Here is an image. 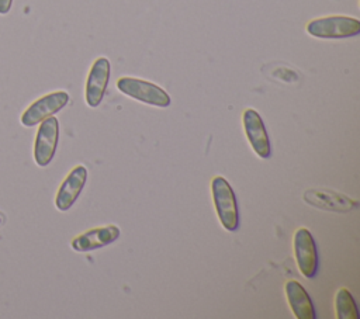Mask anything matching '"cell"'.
<instances>
[{"label":"cell","mask_w":360,"mask_h":319,"mask_svg":"<svg viewBox=\"0 0 360 319\" xmlns=\"http://www.w3.org/2000/svg\"><path fill=\"white\" fill-rule=\"evenodd\" d=\"M211 194L215 205L217 216L229 232H235L239 228V209L236 195L231 184L222 176H215L211 180Z\"/></svg>","instance_id":"obj_1"},{"label":"cell","mask_w":360,"mask_h":319,"mask_svg":"<svg viewBox=\"0 0 360 319\" xmlns=\"http://www.w3.org/2000/svg\"><path fill=\"white\" fill-rule=\"evenodd\" d=\"M307 32L321 39H342L356 37L360 32V21L347 15H328L311 20Z\"/></svg>","instance_id":"obj_2"},{"label":"cell","mask_w":360,"mask_h":319,"mask_svg":"<svg viewBox=\"0 0 360 319\" xmlns=\"http://www.w3.org/2000/svg\"><path fill=\"white\" fill-rule=\"evenodd\" d=\"M117 89L122 94L153 107L166 108L172 103L170 96L160 86L142 79L129 77V76L120 77L117 80Z\"/></svg>","instance_id":"obj_3"},{"label":"cell","mask_w":360,"mask_h":319,"mask_svg":"<svg viewBox=\"0 0 360 319\" xmlns=\"http://www.w3.org/2000/svg\"><path fill=\"white\" fill-rule=\"evenodd\" d=\"M69 103V94L63 90L48 93L37 98L31 105L25 108L21 114L20 121L24 126H34L44 121L45 118L59 112Z\"/></svg>","instance_id":"obj_4"},{"label":"cell","mask_w":360,"mask_h":319,"mask_svg":"<svg viewBox=\"0 0 360 319\" xmlns=\"http://www.w3.org/2000/svg\"><path fill=\"white\" fill-rule=\"evenodd\" d=\"M59 141V121L51 115L39 122L34 141V160L39 167L48 166L56 152Z\"/></svg>","instance_id":"obj_5"},{"label":"cell","mask_w":360,"mask_h":319,"mask_svg":"<svg viewBox=\"0 0 360 319\" xmlns=\"http://www.w3.org/2000/svg\"><path fill=\"white\" fill-rule=\"evenodd\" d=\"M294 257L300 273L314 278L318 271V250L312 233L307 228L297 229L294 235Z\"/></svg>","instance_id":"obj_6"},{"label":"cell","mask_w":360,"mask_h":319,"mask_svg":"<svg viewBox=\"0 0 360 319\" xmlns=\"http://www.w3.org/2000/svg\"><path fill=\"white\" fill-rule=\"evenodd\" d=\"M302 198L311 207L338 214L350 212L359 205L357 201H354L353 198L326 188H308L304 193Z\"/></svg>","instance_id":"obj_7"},{"label":"cell","mask_w":360,"mask_h":319,"mask_svg":"<svg viewBox=\"0 0 360 319\" xmlns=\"http://www.w3.org/2000/svg\"><path fill=\"white\" fill-rule=\"evenodd\" d=\"M242 122L245 135L253 152L260 159H269L271 156L270 138L259 112L253 108H246L242 114Z\"/></svg>","instance_id":"obj_8"},{"label":"cell","mask_w":360,"mask_h":319,"mask_svg":"<svg viewBox=\"0 0 360 319\" xmlns=\"http://www.w3.org/2000/svg\"><path fill=\"white\" fill-rule=\"evenodd\" d=\"M111 74V65L110 60L104 56L97 58L87 74L86 80V91H84V98L89 107L96 108L100 105L104 93L107 90V84L110 80Z\"/></svg>","instance_id":"obj_9"},{"label":"cell","mask_w":360,"mask_h":319,"mask_svg":"<svg viewBox=\"0 0 360 319\" xmlns=\"http://www.w3.org/2000/svg\"><path fill=\"white\" fill-rule=\"evenodd\" d=\"M87 181V169L83 164L75 166L65 177L55 195V207L58 211H68L79 198Z\"/></svg>","instance_id":"obj_10"},{"label":"cell","mask_w":360,"mask_h":319,"mask_svg":"<svg viewBox=\"0 0 360 319\" xmlns=\"http://www.w3.org/2000/svg\"><path fill=\"white\" fill-rule=\"evenodd\" d=\"M121 235V230L117 225H105V226H98L89 229L76 237L72 239L70 246L75 252L84 253V252H91L104 246H108L114 243Z\"/></svg>","instance_id":"obj_11"},{"label":"cell","mask_w":360,"mask_h":319,"mask_svg":"<svg viewBox=\"0 0 360 319\" xmlns=\"http://www.w3.org/2000/svg\"><path fill=\"white\" fill-rule=\"evenodd\" d=\"M287 302L297 319H315V306L305 288L295 280H290L284 285Z\"/></svg>","instance_id":"obj_12"},{"label":"cell","mask_w":360,"mask_h":319,"mask_svg":"<svg viewBox=\"0 0 360 319\" xmlns=\"http://www.w3.org/2000/svg\"><path fill=\"white\" fill-rule=\"evenodd\" d=\"M335 309L338 319H359V309L353 295L346 288H340L335 298Z\"/></svg>","instance_id":"obj_13"},{"label":"cell","mask_w":360,"mask_h":319,"mask_svg":"<svg viewBox=\"0 0 360 319\" xmlns=\"http://www.w3.org/2000/svg\"><path fill=\"white\" fill-rule=\"evenodd\" d=\"M273 76L277 77V79H280V80H283V82H288V83L295 82V80L298 79V74H297L294 70L288 69V67H277V69L273 72Z\"/></svg>","instance_id":"obj_14"},{"label":"cell","mask_w":360,"mask_h":319,"mask_svg":"<svg viewBox=\"0 0 360 319\" xmlns=\"http://www.w3.org/2000/svg\"><path fill=\"white\" fill-rule=\"evenodd\" d=\"M13 0H0V14H7L11 8Z\"/></svg>","instance_id":"obj_15"}]
</instances>
